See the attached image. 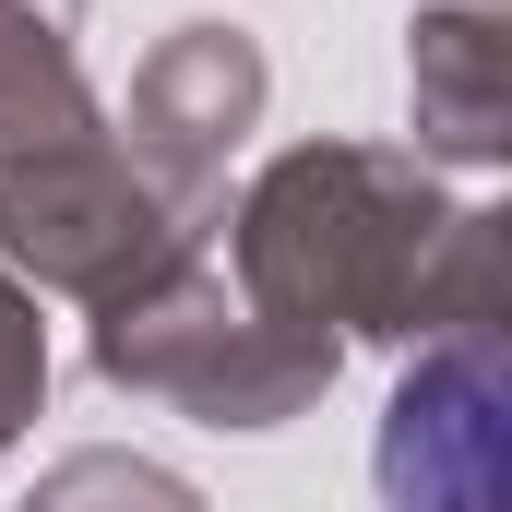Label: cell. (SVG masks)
<instances>
[{
    "label": "cell",
    "mask_w": 512,
    "mask_h": 512,
    "mask_svg": "<svg viewBox=\"0 0 512 512\" xmlns=\"http://www.w3.org/2000/svg\"><path fill=\"white\" fill-rule=\"evenodd\" d=\"M441 239V203L429 179H405L382 155H286L262 179L251 227H239V262L262 286V322H417V251Z\"/></svg>",
    "instance_id": "6da1fadb"
},
{
    "label": "cell",
    "mask_w": 512,
    "mask_h": 512,
    "mask_svg": "<svg viewBox=\"0 0 512 512\" xmlns=\"http://www.w3.org/2000/svg\"><path fill=\"white\" fill-rule=\"evenodd\" d=\"M382 512H512V346H429L382 405Z\"/></svg>",
    "instance_id": "7a4b0ae2"
},
{
    "label": "cell",
    "mask_w": 512,
    "mask_h": 512,
    "mask_svg": "<svg viewBox=\"0 0 512 512\" xmlns=\"http://www.w3.org/2000/svg\"><path fill=\"white\" fill-rule=\"evenodd\" d=\"M108 370L155 393H191L203 417H286L310 382H334V334H298V322H227L215 298H120L108 322Z\"/></svg>",
    "instance_id": "3957f363"
},
{
    "label": "cell",
    "mask_w": 512,
    "mask_h": 512,
    "mask_svg": "<svg viewBox=\"0 0 512 512\" xmlns=\"http://www.w3.org/2000/svg\"><path fill=\"white\" fill-rule=\"evenodd\" d=\"M251 96H262V60L227 36V24H191L155 72H143V96H131V120H143V143L179 167V179H203L215 167V143L251 120Z\"/></svg>",
    "instance_id": "277c9868"
},
{
    "label": "cell",
    "mask_w": 512,
    "mask_h": 512,
    "mask_svg": "<svg viewBox=\"0 0 512 512\" xmlns=\"http://www.w3.org/2000/svg\"><path fill=\"white\" fill-rule=\"evenodd\" d=\"M417 108L453 155H512V24H417Z\"/></svg>",
    "instance_id": "5b68a950"
},
{
    "label": "cell",
    "mask_w": 512,
    "mask_h": 512,
    "mask_svg": "<svg viewBox=\"0 0 512 512\" xmlns=\"http://www.w3.org/2000/svg\"><path fill=\"white\" fill-rule=\"evenodd\" d=\"M72 0H0V143H72Z\"/></svg>",
    "instance_id": "8992f818"
},
{
    "label": "cell",
    "mask_w": 512,
    "mask_h": 512,
    "mask_svg": "<svg viewBox=\"0 0 512 512\" xmlns=\"http://www.w3.org/2000/svg\"><path fill=\"white\" fill-rule=\"evenodd\" d=\"M417 322H512V215H477L441 274L417 286Z\"/></svg>",
    "instance_id": "52a82bcc"
},
{
    "label": "cell",
    "mask_w": 512,
    "mask_h": 512,
    "mask_svg": "<svg viewBox=\"0 0 512 512\" xmlns=\"http://www.w3.org/2000/svg\"><path fill=\"white\" fill-rule=\"evenodd\" d=\"M24 512H191V489L155 477V465H120V453H84V465H60Z\"/></svg>",
    "instance_id": "ba28073f"
},
{
    "label": "cell",
    "mask_w": 512,
    "mask_h": 512,
    "mask_svg": "<svg viewBox=\"0 0 512 512\" xmlns=\"http://www.w3.org/2000/svg\"><path fill=\"white\" fill-rule=\"evenodd\" d=\"M36 382H48V358H36V322H24V298L0 286V441L24 429V405H36Z\"/></svg>",
    "instance_id": "9c48e42d"
}]
</instances>
